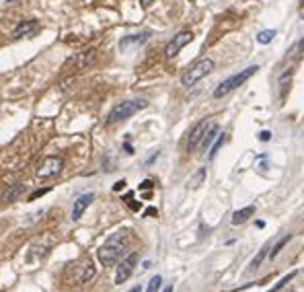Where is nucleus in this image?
<instances>
[{
	"mask_svg": "<svg viewBox=\"0 0 304 292\" xmlns=\"http://www.w3.org/2000/svg\"><path fill=\"white\" fill-rule=\"evenodd\" d=\"M127 247H129V235L125 233V231H121V233H117V235H113L101 249H99V261L103 263V265H113V263H117L121 257H123V253L127 251Z\"/></svg>",
	"mask_w": 304,
	"mask_h": 292,
	"instance_id": "nucleus-1",
	"label": "nucleus"
},
{
	"mask_svg": "<svg viewBox=\"0 0 304 292\" xmlns=\"http://www.w3.org/2000/svg\"><path fill=\"white\" fill-rule=\"evenodd\" d=\"M212 70H214V60H210V58H202V60H198L196 64H191V66L183 72V76H181V85L189 89V87H193L196 82H200L202 78H206Z\"/></svg>",
	"mask_w": 304,
	"mask_h": 292,
	"instance_id": "nucleus-2",
	"label": "nucleus"
},
{
	"mask_svg": "<svg viewBox=\"0 0 304 292\" xmlns=\"http://www.w3.org/2000/svg\"><path fill=\"white\" fill-rule=\"evenodd\" d=\"M257 70H259V66L255 64V66H249V68H245V70H241L238 74H232L230 78H226V80H222L216 89H214V97L216 99H220V97H226L228 93H232L234 89H238L245 80H249L253 74H257Z\"/></svg>",
	"mask_w": 304,
	"mask_h": 292,
	"instance_id": "nucleus-3",
	"label": "nucleus"
},
{
	"mask_svg": "<svg viewBox=\"0 0 304 292\" xmlns=\"http://www.w3.org/2000/svg\"><path fill=\"white\" fill-rule=\"evenodd\" d=\"M146 105H148V101H144V99H127V101H121V103H117V105L111 109V113H109V117H107V123L123 121V119L132 117L134 113L142 111Z\"/></svg>",
	"mask_w": 304,
	"mask_h": 292,
	"instance_id": "nucleus-4",
	"label": "nucleus"
},
{
	"mask_svg": "<svg viewBox=\"0 0 304 292\" xmlns=\"http://www.w3.org/2000/svg\"><path fill=\"white\" fill-rule=\"evenodd\" d=\"M191 39H193V33H191V31H181V33H177V35L167 44L165 56H167V58H175L187 44H191Z\"/></svg>",
	"mask_w": 304,
	"mask_h": 292,
	"instance_id": "nucleus-5",
	"label": "nucleus"
},
{
	"mask_svg": "<svg viewBox=\"0 0 304 292\" xmlns=\"http://www.w3.org/2000/svg\"><path fill=\"white\" fill-rule=\"evenodd\" d=\"M138 263V253H129L125 255L119 265H117V272H115V284H123L132 274H134V267Z\"/></svg>",
	"mask_w": 304,
	"mask_h": 292,
	"instance_id": "nucleus-6",
	"label": "nucleus"
},
{
	"mask_svg": "<svg viewBox=\"0 0 304 292\" xmlns=\"http://www.w3.org/2000/svg\"><path fill=\"white\" fill-rule=\"evenodd\" d=\"M210 123H212V121L206 117V119L198 121V123L191 128V132H189V140H187V149H189V151H196L198 146H200V142H202V138H204L206 130L210 128Z\"/></svg>",
	"mask_w": 304,
	"mask_h": 292,
	"instance_id": "nucleus-7",
	"label": "nucleus"
},
{
	"mask_svg": "<svg viewBox=\"0 0 304 292\" xmlns=\"http://www.w3.org/2000/svg\"><path fill=\"white\" fill-rule=\"evenodd\" d=\"M95 62H97V50H86V52H80V54L72 56V58L66 62V66H74V68L82 70V68L93 66Z\"/></svg>",
	"mask_w": 304,
	"mask_h": 292,
	"instance_id": "nucleus-8",
	"label": "nucleus"
},
{
	"mask_svg": "<svg viewBox=\"0 0 304 292\" xmlns=\"http://www.w3.org/2000/svg\"><path fill=\"white\" fill-rule=\"evenodd\" d=\"M62 169H64V159L62 157H50V159L44 161V165H41V169L37 173H39V177H54Z\"/></svg>",
	"mask_w": 304,
	"mask_h": 292,
	"instance_id": "nucleus-9",
	"label": "nucleus"
},
{
	"mask_svg": "<svg viewBox=\"0 0 304 292\" xmlns=\"http://www.w3.org/2000/svg\"><path fill=\"white\" fill-rule=\"evenodd\" d=\"M93 200H95V194H84V196H80V198L74 202V208H72V220H80V216H82L84 210L93 204Z\"/></svg>",
	"mask_w": 304,
	"mask_h": 292,
	"instance_id": "nucleus-10",
	"label": "nucleus"
},
{
	"mask_svg": "<svg viewBox=\"0 0 304 292\" xmlns=\"http://www.w3.org/2000/svg\"><path fill=\"white\" fill-rule=\"evenodd\" d=\"M35 29H37V21H21V23L15 27V31H13V37H15V39H21V37H25V35H31Z\"/></svg>",
	"mask_w": 304,
	"mask_h": 292,
	"instance_id": "nucleus-11",
	"label": "nucleus"
},
{
	"mask_svg": "<svg viewBox=\"0 0 304 292\" xmlns=\"http://www.w3.org/2000/svg\"><path fill=\"white\" fill-rule=\"evenodd\" d=\"M218 134H220L218 123H210V128L206 130V134H204V138H202V142H200L202 151H206V149H208V146L212 144V140H214V138H218Z\"/></svg>",
	"mask_w": 304,
	"mask_h": 292,
	"instance_id": "nucleus-12",
	"label": "nucleus"
},
{
	"mask_svg": "<svg viewBox=\"0 0 304 292\" xmlns=\"http://www.w3.org/2000/svg\"><path fill=\"white\" fill-rule=\"evenodd\" d=\"M146 39H148V33H140V35L123 37V39L119 41V48H121V50H127V48H134V46H142Z\"/></svg>",
	"mask_w": 304,
	"mask_h": 292,
	"instance_id": "nucleus-13",
	"label": "nucleus"
},
{
	"mask_svg": "<svg viewBox=\"0 0 304 292\" xmlns=\"http://www.w3.org/2000/svg\"><path fill=\"white\" fill-rule=\"evenodd\" d=\"M253 214H255V206H247V208H243V210H236V212L232 214V224H243V222H247Z\"/></svg>",
	"mask_w": 304,
	"mask_h": 292,
	"instance_id": "nucleus-14",
	"label": "nucleus"
},
{
	"mask_svg": "<svg viewBox=\"0 0 304 292\" xmlns=\"http://www.w3.org/2000/svg\"><path fill=\"white\" fill-rule=\"evenodd\" d=\"M23 192H25V185H23V183H15V185H11V187L5 192V200H7V202H13V200H17Z\"/></svg>",
	"mask_w": 304,
	"mask_h": 292,
	"instance_id": "nucleus-15",
	"label": "nucleus"
},
{
	"mask_svg": "<svg viewBox=\"0 0 304 292\" xmlns=\"http://www.w3.org/2000/svg\"><path fill=\"white\" fill-rule=\"evenodd\" d=\"M290 239H292V235H284V237H281V239H279V241L271 247V251L267 253V255H269V259H275V257H277V253H279V251L288 245V241H290Z\"/></svg>",
	"mask_w": 304,
	"mask_h": 292,
	"instance_id": "nucleus-16",
	"label": "nucleus"
},
{
	"mask_svg": "<svg viewBox=\"0 0 304 292\" xmlns=\"http://www.w3.org/2000/svg\"><path fill=\"white\" fill-rule=\"evenodd\" d=\"M204 179H206V169H200V171L189 179V187H200V185L204 183Z\"/></svg>",
	"mask_w": 304,
	"mask_h": 292,
	"instance_id": "nucleus-17",
	"label": "nucleus"
},
{
	"mask_svg": "<svg viewBox=\"0 0 304 292\" xmlns=\"http://www.w3.org/2000/svg\"><path fill=\"white\" fill-rule=\"evenodd\" d=\"M294 278H296V272H290V274H288V276H284V278H281V280H279V282H277V284H275L269 292H279V290H281V288H284L290 280H294Z\"/></svg>",
	"mask_w": 304,
	"mask_h": 292,
	"instance_id": "nucleus-18",
	"label": "nucleus"
},
{
	"mask_svg": "<svg viewBox=\"0 0 304 292\" xmlns=\"http://www.w3.org/2000/svg\"><path fill=\"white\" fill-rule=\"evenodd\" d=\"M161 286H163V278L161 276H155L150 282H148V288H146V292H159L161 290Z\"/></svg>",
	"mask_w": 304,
	"mask_h": 292,
	"instance_id": "nucleus-19",
	"label": "nucleus"
},
{
	"mask_svg": "<svg viewBox=\"0 0 304 292\" xmlns=\"http://www.w3.org/2000/svg\"><path fill=\"white\" fill-rule=\"evenodd\" d=\"M273 37H275V31H273V29H265V31H261V33L257 35V41H259V44H269Z\"/></svg>",
	"mask_w": 304,
	"mask_h": 292,
	"instance_id": "nucleus-20",
	"label": "nucleus"
},
{
	"mask_svg": "<svg viewBox=\"0 0 304 292\" xmlns=\"http://www.w3.org/2000/svg\"><path fill=\"white\" fill-rule=\"evenodd\" d=\"M267 249H269V247H263V249H261V251L257 253V257H255V259L251 261V267H249V272H253V269H257V267L261 265V261H263V257L267 255Z\"/></svg>",
	"mask_w": 304,
	"mask_h": 292,
	"instance_id": "nucleus-21",
	"label": "nucleus"
},
{
	"mask_svg": "<svg viewBox=\"0 0 304 292\" xmlns=\"http://www.w3.org/2000/svg\"><path fill=\"white\" fill-rule=\"evenodd\" d=\"M93 276H95V265H93L91 261H89V263L84 265V274L80 276V280H78V282H80V284H84V282H89V280H91Z\"/></svg>",
	"mask_w": 304,
	"mask_h": 292,
	"instance_id": "nucleus-22",
	"label": "nucleus"
},
{
	"mask_svg": "<svg viewBox=\"0 0 304 292\" xmlns=\"http://www.w3.org/2000/svg\"><path fill=\"white\" fill-rule=\"evenodd\" d=\"M224 144V134H218V140L214 142V146L210 149V159H214L216 155H218V151H220V146Z\"/></svg>",
	"mask_w": 304,
	"mask_h": 292,
	"instance_id": "nucleus-23",
	"label": "nucleus"
},
{
	"mask_svg": "<svg viewBox=\"0 0 304 292\" xmlns=\"http://www.w3.org/2000/svg\"><path fill=\"white\" fill-rule=\"evenodd\" d=\"M48 192H50V187H44V190H37L35 194H31V198H29V200H37V198H41V196H46Z\"/></svg>",
	"mask_w": 304,
	"mask_h": 292,
	"instance_id": "nucleus-24",
	"label": "nucleus"
},
{
	"mask_svg": "<svg viewBox=\"0 0 304 292\" xmlns=\"http://www.w3.org/2000/svg\"><path fill=\"white\" fill-rule=\"evenodd\" d=\"M259 138H261L263 142H267V140L271 138V132H267V130H265V132H261V136H259Z\"/></svg>",
	"mask_w": 304,
	"mask_h": 292,
	"instance_id": "nucleus-25",
	"label": "nucleus"
},
{
	"mask_svg": "<svg viewBox=\"0 0 304 292\" xmlns=\"http://www.w3.org/2000/svg\"><path fill=\"white\" fill-rule=\"evenodd\" d=\"M121 187H125V181H123V179H121V181H117V183L113 185V190H115V192H119Z\"/></svg>",
	"mask_w": 304,
	"mask_h": 292,
	"instance_id": "nucleus-26",
	"label": "nucleus"
},
{
	"mask_svg": "<svg viewBox=\"0 0 304 292\" xmlns=\"http://www.w3.org/2000/svg\"><path fill=\"white\" fill-rule=\"evenodd\" d=\"M146 187H148V190L152 187V181H150V179H146V181H142V185H140V190H146Z\"/></svg>",
	"mask_w": 304,
	"mask_h": 292,
	"instance_id": "nucleus-27",
	"label": "nucleus"
},
{
	"mask_svg": "<svg viewBox=\"0 0 304 292\" xmlns=\"http://www.w3.org/2000/svg\"><path fill=\"white\" fill-rule=\"evenodd\" d=\"M123 149H125V153H127V155H134V149H132L129 144H123Z\"/></svg>",
	"mask_w": 304,
	"mask_h": 292,
	"instance_id": "nucleus-28",
	"label": "nucleus"
},
{
	"mask_svg": "<svg viewBox=\"0 0 304 292\" xmlns=\"http://www.w3.org/2000/svg\"><path fill=\"white\" fill-rule=\"evenodd\" d=\"M157 214V208H148L146 210V216H155Z\"/></svg>",
	"mask_w": 304,
	"mask_h": 292,
	"instance_id": "nucleus-29",
	"label": "nucleus"
},
{
	"mask_svg": "<svg viewBox=\"0 0 304 292\" xmlns=\"http://www.w3.org/2000/svg\"><path fill=\"white\" fill-rule=\"evenodd\" d=\"M140 3H142V7H148V5L155 3V0H140Z\"/></svg>",
	"mask_w": 304,
	"mask_h": 292,
	"instance_id": "nucleus-30",
	"label": "nucleus"
},
{
	"mask_svg": "<svg viewBox=\"0 0 304 292\" xmlns=\"http://www.w3.org/2000/svg\"><path fill=\"white\" fill-rule=\"evenodd\" d=\"M127 292H142V288H140V286H134V288H132V290H127Z\"/></svg>",
	"mask_w": 304,
	"mask_h": 292,
	"instance_id": "nucleus-31",
	"label": "nucleus"
},
{
	"mask_svg": "<svg viewBox=\"0 0 304 292\" xmlns=\"http://www.w3.org/2000/svg\"><path fill=\"white\" fill-rule=\"evenodd\" d=\"M163 292H173V286H167V288H165Z\"/></svg>",
	"mask_w": 304,
	"mask_h": 292,
	"instance_id": "nucleus-32",
	"label": "nucleus"
},
{
	"mask_svg": "<svg viewBox=\"0 0 304 292\" xmlns=\"http://www.w3.org/2000/svg\"><path fill=\"white\" fill-rule=\"evenodd\" d=\"M7 3H19V0H7Z\"/></svg>",
	"mask_w": 304,
	"mask_h": 292,
	"instance_id": "nucleus-33",
	"label": "nucleus"
},
{
	"mask_svg": "<svg viewBox=\"0 0 304 292\" xmlns=\"http://www.w3.org/2000/svg\"><path fill=\"white\" fill-rule=\"evenodd\" d=\"M288 292H296V290H294V288H290V290H288Z\"/></svg>",
	"mask_w": 304,
	"mask_h": 292,
	"instance_id": "nucleus-34",
	"label": "nucleus"
}]
</instances>
